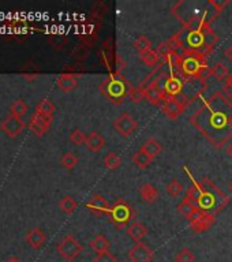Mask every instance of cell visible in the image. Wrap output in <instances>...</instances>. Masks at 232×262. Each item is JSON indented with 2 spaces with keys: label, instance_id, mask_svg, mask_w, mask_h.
<instances>
[{
  "label": "cell",
  "instance_id": "43",
  "mask_svg": "<svg viewBox=\"0 0 232 262\" xmlns=\"http://www.w3.org/2000/svg\"><path fill=\"white\" fill-rule=\"evenodd\" d=\"M228 190H230V193L232 194V180L230 182V185H228Z\"/></svg>",
  "mask_w": 232,
  "mask_h": 262
},
{
  "label": "cell",
  "instance_id": "14",
  "mask_svg": "<svg viewBox=\"0 0 232 262\" xmlns=\"http://www.w3.org/2000/svg\"><path fill=\"white\" fill-rule=\"evenodd\" d=\"M56 85L62 92L70 93L78 86V77L71 72H63L57 77Z\"/></svg>",
  "mask_w": 232,
  "mask_h": 262
},
{
  "label": "cell",
  "instance_id": "39",
  "mask_svg": "<svg viewBox=\"0 0 232 262\" xmlns=\"http://www.w3.org/2000/svg\"><path fill=\"white\" fill-rule=\"evenodd\" d=\"M224 90L227 92V97L232 100V72L228 75V78L226 79V86H224Z\"/></svg>",
  "mask_w": 232,
  "mask_h": 262
},
{
  "label": "cell",
  "instance_id": "25",
  "mask_svg": "<svg viewBox=\"0 0 232 262\" xmlns=\"http://www.w3.org/2000/svg\"><path fill=\"white\" fill-rule=\"evenodd\" d=\"M153 160L155 159H152L150 156H148V154L144 153V152H141V150H137V152L133 154V163H134L135 167L139 168V170H146V168L153 163Z\"/></svg>",
  "mask_w": 232,
  "mask_h": 262
},
{
  "label": "cell",
  "instance_id": "18",
  "mask_svg": "<svg viewBox=\"0 0 232 262\" xmlns=\"http://www.w3.org/2000/svg\"><path fill=\"white\" fill-rule=\"evenodd\" d=\"M163 89H164L165 96L178 97V96L182 93V90H183V83H182V81L179 78L170 77L167 78V81H165Z\"/></svg>",
  "mask_w": 232,
  "mask_h": 262
},
{
  "label": "cell",
  "instance_id": "23",
  "mask_svg": "<svg viewBox=\"0 0 232 262\" xmlns=\"http://www.w3.org/2000/svg\"><path fill=\"white\" fill-rule=\"evenodd\" d=\"M209 74H211V77H213L216 79L217 82H223V81H226L228 78L230 71H228V67L226 66L224 63L217 62L215 63V66L209 70Z\"/></svg>",
  "mask_w": 232,
  "mask_h": 262
},
{
  "label": "cell",
  "instance_id": "26",
  "mask_svg": "<svg viewBox=\"0 0 232 262\" xmlns=\"http://www.w3.org/2000/svg\"><path fill=\"white\" fill-rule=\"evenodd\" d=\"M55 111H56L55 105H53V103H52L51 100H48V98H42L41 101L37 104L36 107V112L42 115V116H46V118H53Z\"/></svg>",
  "mask_w": 232,
  "mask_h": 262
},
{
  "label": "cell",
  "instance_id": "1",
  "mask_svg": "<svg viewBox=\"0 0 232 262\" xmlns=\"http://www.w3.org/2000/svg\"><path fill=\"white\" fill-rule=\"evenodd\" d=\"M196 126L212 144L222 146L232 135V104L222 93H216L191 118Z\"/></svg>",
  "mask_w": 232,
  "mask_h": 262
},
{
  "label": "cell",
  "instance_id": "37",
  "mask_svg": "<svg viewBox=\"0 0 232 262\" xmlns=\"http://www.w3.org/2000/svg\"><path fill=\"white\" fill-rule=\"evenodd\" d=\"M129 96H130V100H131L133 103H139V101H142L145 98V87L142 86L133 87Z\"/></svg>",
  "mask_w": 232,
  "mask_h": 262
},
{
  "label": "cell",
  "instance_id": "8",
  "mask_svg": "<svg viewBox=\"0 0 232 262\" xmlns=\"http://www.w3.org/2000/svg\"><path fill=\"white\" fill-rule=\"evenodd\" d=\"M25 122L21 118H16V116H12V115H8L0 123V130L10 138H16L25 130Z\"/></svg>",
  "mask_w": 232,
  "mask_h": 262
},
{
  "label": "cell",
  "instance_id": "4",
  "mask_svg": "<svg viewBox=\"0 0 232 262\" xmlns=\"http://www.w3.org/2000/svg\"><path fill=\"white\" fill-rule=\"evenodd\" d=\"M133 215H134V212L126 201H118L111 206L108 216L111 217V221L118 228H126V227H129L127 224L133 219Z\"/></svg>",
  "mask_w": 232,
  "mask_h": 262
},
{
  "label": "cell",
  "instance_id": "36",
  "mask_svg": "<svg viewBox=\"0 0 232 262\" xmlns=\"http://www.w3.org/2000/svg\"><path fill=\"white\" fill-rule=\"evenodd\" d=\"M70 141H71L74 145L81 146V145H85V142H86V135L83 134L82 130L74 129L71 131V134H70Z\"/></svg>",
  "mask_w": 232,
  "mask_h": 262
},
{
  "label": "cell",
  "instance_id": "42",
  "mask_svg": "<svg viewBox=\"0 0 232 262\" xmlns=\"http://www.w3.org/2000/svg\"><path fill=\"white\" fill-rule=\"evenodd\" d=\"M7 262H21L19 261V260H18V258H15V257H11L10 260H8V261Z\"/></svg>",
  "mask_w": 232,
  "mask_h": 262
},
{
  "label": "cell",
  "instance_id": "27",
  "mask_svg": "<svg viewBox=\"0 0 232 262\" xmlns=\"http://www.w3.org/2000/svg\"><path fill=\"white\" fill-rule=\"evenodd\" d=\"M103 164L109 171L118 170L120 164H122V157L116 152H109L108 154H105V157L103 160Z\"/></svg>",
  "mask_w": 232,
  "mask_h": 262
},
{
  "label": "cell",
  "instance_id": "2",
  "mask_svg": "<svg viewBox=\"0 0 232 262\" xmlns=\"http://www.w3.org/2000/svg\"><path fill=\"white\" fill-rule=\"evenodd\" d=\"M131 89L133 87H130L129 82L123 77H119V75L107 78L98 87V90H100V93L103 94L104 97L114 104L122 103L123 98L127 94H130Z\"/></svg>",
  "mask_w": 232,
  "mask_h": 262
},
{
  "label": "cell",
  "instance_id": "21",
  "mask_svg": "<svg viewBox=\"0 0 232 262\" xmlns=\"http://www.w3.org/2000/svg\"><path fill=\"white\" fill-rule=\"evenodd\" d=\"M89 246L92 249L93 252H96L97 254H101V253L109 252V247H111V243H109L108 238L103 235V234H98L96 237L93 238Z\"/></svg>",
  "mask_w": 232,
  "mask_h": 262
},
{
  "label": "cell",
  "instance_id": "6",
  "mask_svg": "<svg viewBox=\"0 0 232 262\" xmlns=\"http://www.w3.org/2000/svg\"><path fill=\"white\" fill-rule=\"evenodd\" d=\"M114 129L120 137L129 138L138 129V122L129 112H123L114 122Z\"/></svg>",
  "mask_w": 232,
  "mask_h": 262
},
{
  "label": "cell",
  "instance_id": "41",
  "mask_svg": "<svg viewBox=\"0 0 232 262\" xmlns=\"http://www.w3.org/2000/svg\"><path fill=\"white\" fill-rule=\"evenodd\" d=\"M226 153H227L228 157H231V159H232V142L230 145H228L227 148H226Z\"/></svg>",
  "mask_w": 232,
  "mask_h": 262
},
{
  "label": "cell",
  "instance_id": "3",
  "mask_svg": "<svg viewBox=\"0 0 232 262\" xmlns=\"http://www.w3.org/2000/svg\"><path fill=\"white\" fill-rule=\"evenodd\" d=\"M56 250L64 261L72 262L81 256V253L83 252V246L77 238L70 234V235H66L62 241L57 243Z\"/></svg>",
  "mask_w": 232,
  "mask_h": 262
},
{
  "label": "cell",
  "instance_id": "10",
  "mask_svg": "<svg viewBox=\"0 0 232 262\" xmlns=\"http://www.w3.org/2000/svg\"><path fill=\"white\" fill-rule=\"evenodd\" d=\"M153 256L155 252L144 242H139L134 247H131L127 254L130 262H152Z\"/></svg>",
  "mask_w": 232,
  "mask_h": 262
},
{
  "label": "cell",
  "instance_id": "20",
  "mask_svg": "<svg viewBox=\"0 0 232 262\" xmlns=\"http://www.w3.org/2000/svg\"><path fill=\"white\" fill-rule=\"evenodd\" d=\"M200 211H201V209L197 205H194V204H193L191 201L187 200V198H185V200L182 201L181 204H179V206H178V212L181 213L182 216L186 217L189 221L193 220V219L200 213Z\"/></svg>",
  "mask_w": 232,
  "mask_h": 262
},
{
  "label": "cell",
  "instance_id": "24",
  "mask_svg": "<svg viewBox=\"0 0 232 262\" xmlns=\"http://www.w3.org/2000/svg\"><path fill=\"white\" fill-rule=\"evenodd\" d=\"M216 202V197L212 194L211 191L208 189H202L201 191V197H200V204H198V208L204 212H208L211 209L212 206L215 205Z\"/></svg>",
  "mask_w": 232,
  "mask_h": 262
},
{
  "label": "cell",
  "instance_id": "34",
  "mask_svg": "<svg viewBox=\"0 0 232 262\" xmlns=\"http://www.w3.org/2000/svg\"><path fill=\"white\" fill-rule=\"evenodd\" d=\"M201 191H202L201 186H190L189 190H187V196H186V198L189 201H191L194 205L198 206V204H200V197H201Z\"/></svg>",
  "mask_w": 232,
  "mask_h": 262
},
{
  "label": "cell",
  "instance_id": "17",
  "mask_svg": "<svg viewBox=\"0 0 232 262\" xmlns=\"http://www.w3.org/2000/svg\"><path fill=\"white\" fill-rule=\"evenodd\" d=\"M126 232H127V237H129L130 239H133L134 242L139 243V242L142 241V239L148 235V228H146L142 223L134 221V223L129 224V227L126 228Z\"/></svg>",
  "mask_w": 232,
  "mask_h": 262
},
{
  "label": "cell",
  "instance_id": "40",
  "mask_svg": "<svg viewBox=\"0 0 232 262\" xmlns=\"http://www.w3.org/2000/svg\"><path fill=\"white\" fill-rule=\"evenodd\" d=\"M224 56L227 57L230 62H232V44H230V45L226 48V51H224Z\"/></svg>",
  "mask_w": 232,
  "mask_h": 262
},
{
  "label": "cell",
  "instance_id": "11",
  "mask_svg": "<svg viewBox=\"0 0 232 262\" xmlns=\"http://www.w3.org/2000/svg\"><path fill=\"white\" fill-rule=\"evenodd\" d=\"M52 119L53 118H46V116H42L40 113L34 112L30 119L29 129L33 131L36 137H42V135H45L46 131L51 127Z\"/></svg>",
  "mask_w": 232,
  "mask_h": 262
},
{
  "label": "cell",
  "instance_id": "15",
  "mask_svg": "<svg viewBox=\"0 0 232 262\" xmlns=\"http://www.w3.org/2000/svg\"><path fill=\"white\" fill-rule=\"evenodd\" d=\"M105 144H107L105 138H104L101 134L97 133V131H92L89 135H86L85 146L88 148V150L93 152V153H97L100 150H103L105 148Z\"/></svg>",
  "mask_w": 232,
  "mask_h": 262
},
{
  "label": "cell",
  "instance_id": "12",
  "mask_svg": "<svg viewBox=\"0 0 232 262\" xmlns=\"http://www.w3.org/2000/svg\"><path fill=\"white\" fill-rule=\"evenodd\" d=\"M159 81H160V77H157L150 83L149 86L145 87V98L149 101L152 105H159L160 103H163L165 98V93L163 87L159 86Z\"/></svg>",
  "mask_w": 232,
  "mask_h": 262
},
{
  "label": "cell",
  "instance_id": "9",
  "mask_svg": "<svg viewBox=\"0 0 232 262\" xmlns=\"http://www.w3.org/2000/svg\"><path fill=\"white\" fill-rule=\"evenodd\" d=\"M215 215H212L209 212L200 211V213L197 215L193 220H190V227L193 232L196 234H202V232H207L208 230H211L212 226L215 224Z\"/></svg>",
  "mask_w": 232,
  "mask_h": 262
},
{
  "label": "cell",
  "instance_id": "30",
  "mask_svg": "<svg viewBox=\"0 0 232 262\" xmlns=\"http://www.w3.org/2000/svg\"><path fill=\"white\" fill-rule=\"evenodd\" d=\"M139 57L144 62V64H146L148 67H155L159 63V60H160V55L155 49H150V51L145 52L142 55H139Z\"/></svg>",
  "mask_w": 232,
  "mask_h": 262
},
{
  "label": "cell",
  "instance_id": "29",
  "mask_svg": "<svg viewBox=\"0 0 232 262\" xmlns=\"http://www.w3.org/2000/svg\"><path fill=\"white\" fill-rule=\"evenodd\" d=\"M134 48L139 52V55H142L145 52H148L152 49V42H150V40L148 38V36L141 34V36H138L135 38Z\"/></svg>",
  "mask_w": 232,
  "mask_h": 262
},
{
  "label": "cell",
  "instance_id": "35",
  "mask_svg": "<svg viewBox=\"0 0 232 262\" xmlns=\"http://www.w3.org/2000/svg\"><path fill=\"white\" fill-rule=\"evenodd\" d=\"M196 261V256L194 253L191 252L190 249H182L181 252L178 253L175 261L174 262H194Z\"/></svg>",
  "mask_w": 232,
  "mask_h": 262
},
{
  "label": "cell",
  "instance_id": "22",
  "mask_svg": "<svg viewBox=\"0 0 232 262\" xmlns=\"http://www.w3.org/2000/svg\"><path fill=\"white\" fill-rule=\"evenodd\" d=\"M139 150L144 152V153H146L148 156H150L152 159H155V157H157V156L161 153L163 146H161V144L157 141V139L149 138L145 141L144 144H142V146L139 148Z\"/></svg>",
  "mask_w": 232,
  "mask_h": 262
},
{
  "label": "cell",
  "instance_id": "28",
  "mask_svg": "<svg viewBox=\"0 0 232 262\" xmlns=\"http://www.w3.org/2000/svg\"><path fill=\"white\" fill-rule=\"evenodd\" d=\"M59 208L64 215H71L72 212L78 208V202L74 200V197L66 196L59 201Z\"/></svg>",
  "mask_w": 232,
  "mask_h": 262
},
{
  "label": "cell",
  "instance_id": "31",
  "mask_svg": "<svg viewBox=\"0 0 232 262\" xmlns=\"http://www.w3.org/2000/svg\"><path fill=\"white\" fill-rule=\"evenodd\" d=\"M60 164H62L63 168L71 171L77 167L78 157L75 156V153H72V152H67V153L63 154V157L60 159Z\"/></svg>",
  "mask_w": 232,
  "mask_h": 262
},
{
  "label": "cell",
  "instance_id": "38",
  "mask_svg": "<svg viewBox=\"0 0 232 262\" xmlns=\"http://www.w3.org/2000/svg\"><path fill=\"white\" fill-rule=\"evenodd\" d=\"M93 262H118V260L115 257V254H112L111 252H105L97 254L93 258Z\"/></svg>",
  "mask_w": 232,
  "mask_h": 262
},
{
  "label": "cell",
  "instance_id": "5",
  "mask_svg": "<svg viewBox=\"0 0 232 262\" xmlns=\"http://www.w3.org/2000/svg\"><path fill=\"white\" fill-rule=\"evenodd\" d=\"M205 57L200 52H191L189 56L183 57L182 62V71L185 75H190V77H198L201 71L205 68Z\"/></svg>",
  "mask_w": 232,
  "mask_h": 262
},
{
  "label": "cell",
  "instance_id": "7",
  "mask_svg": "<svg viewBox=\"0 0 232 262\" xmlns=\"http://www.w3.org/2000/svg\"><path fill=\"white\" fill-rule=\"evenodd\" d=\"M186 109V100H182L179 97H170L165 96L164 101H163V112L167 118L171 120H176L185 112Z\"/></svg>",
  "mask_w": 232,
  "mask_h": 262
},
{
  "label": "cell",
  "instance_id": "32",
  "mask_svg": "<svg viewBox=\"0 0 232 262\" xmlns=\"http://www.w3.org/2000/svg\"><path fill=\"white\" fill-rule=\"evenodd\" d=\"M27 109H29V107H27V104H26L23 100H16L10 107L11 115H12V116H16V118H22V116L27 112Z\"/></svg>",
  "mask_w": 232,
  "mask_h": 262
},
{
  "label": "cell",
  "instance_id": "19",
  "mask_svg": "<svg viewBox=\"0 0 232 262\" xmlns=\"http://www.w3.org/2000/svg\"><path fill=\"white\" fill-rule=\"evenodd\" d=\"M139 197L146 204H153L159 200V190L152 183H144L139 187Z\"/></svg>",
  "mask_w": 232,
  "mask_h": 262
},
{
  "label": "cell",
  "instance_id": "16",
  "mask_svg": "<svg viewBox=\"0 0 232 262\" xmlns=\"http://www.w3.org/2000/svg\"><path fill=\"white\" fill-rule=\"evenodd\" d=\"M26 242L29 243V246H31L34 250H40L46 242L45 232L40 230V228H33L27 232L26 235Z\"/></svg>",
  "mask_w": 232,
  "mask_h": 262
},
{
  "label": "cell",
  "instance_id": "33",
  "mask_svg": "<svg viewBox=\"0 0 232 262\" xmlns=\"http://www.w3.org/2000/svg\"><path fill=\"white\" fill-rule=\"evenodd\" d=\"M183 185H182L181 182L178 179L171 180L168 186H167V191H168V194H170L172 198H178V197L181 196L182 193H183Z\"/></svg>",
  "mask_w": 232,
  "mask_h": 262
},
{
  "label": "cell",
  "instance_id": "13",
  "mask_svg": "<svg viewBox=\"0 0 232 262\" xmlns=\"http://www.w3.org/2000/svg\"><path fill=\"white\" fill-rule=\"evenodd\" d=\"M86 208L90 212H93L94 215H109V211H111L109 202L100 194H94L86 202Z\"/></svg>",
  "mask_w": 232,
  "mask_h": 262
}]
</instances>
